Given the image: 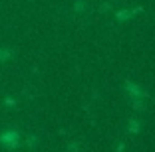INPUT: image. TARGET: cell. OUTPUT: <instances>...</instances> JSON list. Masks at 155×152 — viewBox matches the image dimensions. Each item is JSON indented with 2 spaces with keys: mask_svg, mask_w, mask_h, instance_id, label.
Masks as SVG:
<instances>
[{
  "mask_svg": "<svg viewBox=\"0 0 155 152\" xmlns=\"http://www.w3.org/2000/svg\"><path fill=\"white\" fill-rule=\"evenodd\" d=\"M6 59H10V51L4 48H0V61H6Z\"/></svg>",
  "mask_w": 155,
  "mask_h": 152,
  "instance_id": "obj_2",
  "label": "cell"
},
{
  "mask_svg": "<svg viewBox=\"0 0 155 152\" xmlns=\"http://www.w3.org/2000/svg\"><path fill=\"white\" fill-rule=\"evenodd\" d=\"M0 142L4 144L6 148H16L20 142V134L16 130H8V132H2L0 134Z\"/></svg>",
  "mask_w": 155,
  "mask_h": 152,
  "instance_id": "obj_1",
  "label": "cell"
}]
</instances>
